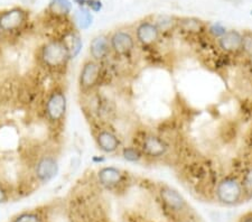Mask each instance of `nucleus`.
<instances>
[{
    "mask_svg": "<svg viewBox=\"0 0 252 222\" xmlns=\"http://www.w3.org/2000/svg\"><path fill=\"white\" fill-rule=\"evenodd\" d=\"M40 59L47 67L62 68L67 65L72 56L70 48L64 39H52L42 47Z\"/></svg>",
    "mask_w": 252,
    "mask_h": 222,
    "instance_id": "f257e3e1",
    "label": "nucleus"
},
{
    "mask_svg": "<svg viewBox=\"0 0 252 222\" xmlns=\"http://www.w3.org/2000/svg\"><path fill=\"white\" fill-rule=\"evenodd\" d=\"M215 196L224 205H235L245 197L241 180L235 176H225L219 181L215 188Z\"/></svg>",
    "mask_w": 252,
    "mask_h": 222,
    "instance_id": "f03ea898",
    "label": "nucleus"
},
{
    "mask_svg": "<svg viewBox=\"0 0 252 222\" xmlns=\"http://www.w3.org/2000/svg\"><path fill=\"white\" fill-rule=\"evenodd\" d=\"M67 110V99L62 90L55 89L48 95L45 102V112L52 123H60Z\"/></svg>",
    "mask_w": 252,
    "mask_h": 222,
    "instance_id": "7ed1b4c3",
    "label": "nucleus"
},
{
    "mask_svg": "<svg viewBox=\"0 0 252 222\" xmlns=\"http://www.w3.org/2000/svg\"><path fill=\"white\" fill-rule=\"evenodd\" d=\"M101 65L94 60H89L85 62L80 71L79 84L81 90L90 91L94 89L100 82Z\"/></svg>",
    "mask_w": 252,
    "mask_h": 222,
    "instance_id": "20e7f679",
    "label": "nucleus"
},
{
    "mask_svg": "<svg viewBox=\"0 0 252 222\" xmlns=\"http://www.w3.org/2000/svg\"><path fill=\"white\" fill-rule=\"evenodd\" d=\"M60 165L54 156H42L35 165V176L42 184L50 183L58 176Z\"/></svg>",
    "mask_w": 252,
    "mask_h": 222,
    "instance_id": "39448f33",
    "label": "nucleus"
},
{
    "mask_svg": "<svg viewBox=\"0 0 252 222\" xmlns=\"http://www.w3.org/2000/svg\"><path fill=\"white\" fill-rule=\"evenodd\" d=\"M111 51L116 55L127 56L135 50L136 40L128 31H117L110 36Z\"/></svg>",
    "mask_w": 252,
    "mask_h": 222,
    "instance_id": "423d86ee",
    "label": "nucleus"
},
{
    "mask_svg": "<svg viewBox=\"0 0 252 222\" xmlns=\"http://www.w3.org/2000/svg\"><path fill=\"white\" fill-rule=\"evenodd\" d=\"M141 152L149 159H160L168 152V145L161 137L149 134L144 137L141 141Z\"/></svg>",
    "mask_w": 252,
    "mask_h": 222,
    "instance_id": "0eeeda50",
    "label": "nucleus"
},
{
    "mask_svg": "<svg viewBox=\"0 0 252 222\" xmlns=\"http://www.w3.org/2000/svg\"><path fill=\"white\" fill-rule=\"evenodd\" d=\"M26 20V11L22 8H13L0 15V31L11 33L19 30Z\"/></svg>",
    "mask_w": 252,
    "mask_h": 222,
    "instance_id": "6e6552de",
    "label": "nucleus"
},
{
    "mask_svg": "<svg viewBox=\"0 0 252 222\" xmlns=\"http://www.w3.org/2000/svg\"><path fill=\"white\" fill-rule=\"evenodd\" d=\"M159 195L165 207L174 212H182L188 208V203L183 195L174 188L164 185L159 190Z\"/></svg>",
    "mask_w": 252,
    "mask_h": 222,
    "instance_id": "1a4fd4ad",
    "label": "nucleus"
},
{
    "mask_svg": "<svg viewBox=\"0 0 252 222\" xmlns=\"http://www.w3.org/2000/svg\"><path fill=\"white\" fill-rule=\"evenodd\" d=\"M160 37V31L152 22H142L136 28V39L144 46L156 44Z\"/></svg>",
    "mask_w": 252,
    "mask_h": 222,
    "instance_id": "9d476101",
    "label": "nucleus"
},
{
    "mask_svg": "<svg viewBox=\"0 0 252 222\" xmlns=\"http://www.w3.org/2000/svg\"><path fill=\"white\" fill-rule=\"evenodd\" d=\"M218 45L223 52L229 54H237L242 51L243 34L235 30H230L218 39Z\"/></svg>",
    "mask_w": 252,
    "mask_h": 222,
    "instance_id": "9b49d317",
    "label": "nucleus"
},
{
    "mask_svg": "<svg viewBox=\"0 0 252 222\" xmlns=\"http://www.w3.org/2000/svg\"><path fill=\"white\" fill-rule=\"evenodd\" d=\"M97 182L105 189H113L124 180V173L115 166H104L97 172Z\"/></svg>",
    "mask_w": 252,
    "mask_h": 222,
    "instance_id": "f8f14e48",
    "label": "nucleus"
},
{
    "mask_svg": "<svg viewBox=\"0 0 252 222\" xmlns=\"http://www.w3.org/2000/svg\"><path fill=\"white\" fill-rule=\"evenodd\" d=\"M89 52H90L91 60H94L96 62H101V61L107 59L109 53L111 52L110 38L105 35L95 36L91 40Z\"/></svg>",
    "mask_w": 252,
    "mask_h": 222,
    "instance_id": "ddd939ff",
    "label": "nucleus"
},
{
    "mask_svg": "<svg viewBox=\"0 0 252 222\" xmlns=\"http://www.w3.org/2000/svg\"><path fill=\"white\" fill-rule=\"evenodd\" d=\"M96 145L104 154H113L120 147V140L118 136L108 129H102L96 135Z\"/></svg>",
    "mask_w": 252,
    "mask_h": 222,
    "instance_id": "4468645a",
    "label": "nucleus"
},
{
    "mask_svg": "<svg viewBox=\"0 0 252 222\" xmlns=\"http://www.w3.org/2000/svg\"><path fill=\"white\" fill-rule=\"evenodd\" d=\"M71 9L72 5L68 0H52L50 5H48V10L53 15L59 16V17L67 16L71 13Z\"/></svg>",
    "mask_w": 252,
    "mask_h": 222,
    "instance_id": "2eb2a0df",
    "label": "nucleus"
},
{
    "mask_svg": "<svg viewBox=\"0 0 252 222\" xmlns=\"http://www.w3.org/2000/svg\"><path fill=\"white\" fill-rule=\"evenodd\" d=\"M74 22L80 30H87L92 24V15L85 8H80L74 13Z\"/></svg>",
    "mask_w": 252,
    "mask_h": 222,
    "instance_id": "dca6fc26",
    "label": "nucleus"
},
{
    "mask_svg": "<svg viewBox=\"0 0 252 222\" xmlns=\"http://www.w3.org/2000/svg\"><path fill=\"white\" fill-rule=\"evenodd\" d=\"M121 155H123V159L126 161H129V163H138L144 156L141 149L133 146L124 147L123 151H121Z\"/></svg>",
    "mask_w": 252,
    "mask_h": 222,
    "instance_id": "f3484780",
    "label": "nucleus"
},
{
    "mask_svg": "<svg viewBox=\"0 0 252 222\" xmlns=\"http://www.w3.org/2000/svg\"><path fill=\"white\" fill-rule=\"evenodd\" d=\"M155 25L158 27V30L160 31V33L162 32H169L172 31L175 28V26L177 25V22L175 20L173 17H170V16H159L156 19L155 22Z\"/></svg>",
    "mask_w": 252,
    "mask_h": 222,
    "instance_id": "a211bd4d",
    "label": "nucleus"
},
{
    "mask_svg": "<svg viewBox=\"0 0 252 222\" xmlns=\"http://www.w3.org/2000/svg\"><path fill=\"white\" fill-rule=\"evenodd\" d=\"M241 184L247 199L252 197V167L248 168L241 179Z\"/></svg>",
    "mask_w": 252,
    "mask_h": 222,
    "instance_id": "6ab92c4d",
    "label": "nucleus"
},
{
    "mask_svg": "<svg viewBox=\"0 0 252 222\" xmlns=\"http://www.w3.org/2000/svg\"><path fill=\"white\" fill-rule=\"evenodd\" d=\"M13 222H42V217L35 211H26L16 217Z\"/></svg>",
    "mask_w": 252,
    "mask_h": 222,
    "instance_id": "aec40b11",
    "label": "nucleus"
},
{
    "mask_svg": "<svg viewBox=\"0 0 252 222\" xmlns=\"http://www.w3.org/2000/svg\"><path fill=\"white\" fill-rule=\"evenodd\" d=\"M182 25L185 31L194 32V33H200L203 30L202 22L196 19H185L182 22Z\"/></svg>",
    "mask_w": 252,
    "mask_h": 222,
    "instance_id": "412c9836",
    "label": "nucleus"
},
{
    "mask_svg": "<svg viewBox=\"0 0 252 222\" xmlns=\"http://www.w3.org/2000/svg\"><path fill=\"white\" fill-rule=\"evenodd\" d=\"M207 32H209V34L212 36L213 38L218 40L219 38H221L222 36L226 33L227 30L222 25V24L214 23V24H212V25H210L209 27H207Z\"/></svg>",
    "mask_w": 252,
    "mask_h": 222,
    "instance_id": "4be33fe9",
    "label": "nucleus"
},
{
    "mask_svg": "<svg viewBox=\"0 0 252 222\" xmlns=\"http://www.w3.org/2000/svg\"><path fill=\"white\" fill-rule=\"evenodd\" d=\"M67 46H68V48H70V51H71L72 59L76 58V56H78L79 53H80L81 48H82V42H81V38L79 37V35L73 34L71 36V44H67Z\"/></svg>",
    "mask_w": 252,
    "mask_h": 222,
    "instance_id": "5701e85b",
    "label": "nucleus"
},
{
    "mask_svg": "<svg viewBox=\"0 0 252 222\" xmlns=\"http://www.w3.org/2000/svg\"><path fill=\"white\" fill-rule=\"evenodd\" d=\"M242 51L252 59V33H249V32L243 34Z\"/></svg>",
    "mask_w": 252,
    "mask_h": 222,
    "instance_id": "b1692460",
    "label": "nucleus"
},
{
    "mask_svg": "<svg viewBox=\"0 0 252 222\" xmlns=\"http://www.w3.org/2000/svg\"><path fill=\"white\" fill-rule=\"evenodd\" d=\"M87 5L92 11H94V13H97V11L102 9V2H101L100 0H88Z\"/></svg>",
    "mask_w": 252,
    "mask_h": 222,
    "instance_id": "393cba45",
    "label": "nucleus"
},
{
    "mask_svg": "<svg viewBox=\"0 0 252 222\" xmlns=\"http://www.w3.org/2000/svg\"><path fill=\"white\" fill-rule=\"evenodd\" d=\"M7 200H8V191L2 187V185H0V204L5 203Z\"/></svg>",
    "mask_w": 252,
    "mask_h": 222,
    "instance_id": "a878e982",
    "label": "nucleus"
},
{
    "mask_svg": "<svg viewBox=\"0 0 252 222\" xmlns=\"http://www.w3.org/2000/svg\"><path fill=\"white\" fill-rule=\"evenodd\" d=\"M73 1H74L75 3H78V5L81 7H83L84 5H87L88 3V0H73Z\"/></svg>",
    "mask_w": 252,
    "mask_h": 222,
    "instance_id": "bb28decb",
    "label": "nucleus"
},
{
    "mask_svg": "<svg viewBox=\"0 0 252 222\" xmlns=\"http://www.w3.org/2000/svg\"><path fill=\"white\" fill-rule=\"evenodd\" d=\"M242 222H252V215H250V216H247L245 219L242 220Z\"/></svg>",
    "mask_w": 252,
    "mask_h": 222,
    "instance_id": "cd10ccee",
    "label": "nucleus"
},
{
    "mask_svg": "<svg viewBox=\"0 0 252 222\" xmlns=\"http://www.w3.org/2000/svg\"><path fill=\"white\" fill-rule=\"evenodd\" d=\"M23 2H25V3H32V2H35L36 0H22Z\"/></svg>",
    "mask_w": 252,
    "mask_h": 222,
    "instance_id": "c85d7f7f",
    "label": "nucleus"
},
{
    "mask_svg": "<svg viewBox=\"0 0 252 222\" xmlns=\"http://www.w3.org/2000/svg\"><path fill=\"white\" fill-rule=\"evenodd\" d=\"M251 15H252V10H251Z\"/></svg>",
    "mask_w": 252,
    "mask_h": 222,
    "instance_id": "c756f323",
    "label": "nucleus"
}]
</instances>
